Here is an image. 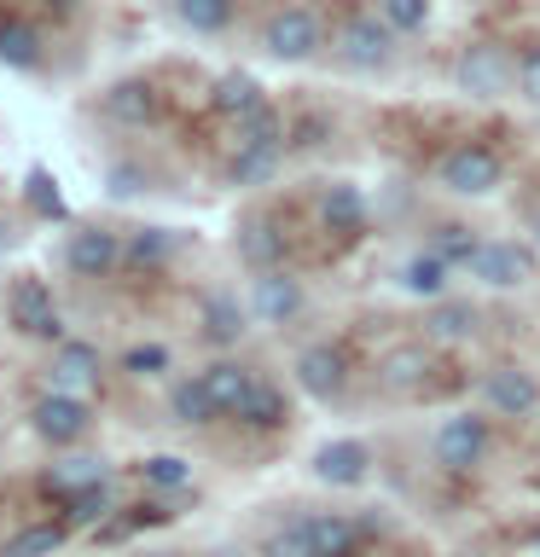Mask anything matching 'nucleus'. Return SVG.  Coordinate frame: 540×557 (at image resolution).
Here are the masks:
<instances>
[{"label":"nucleus","mask_w":540,"mask_h":557,"mask_svg":"<svg viewBox=\"0 0 540 557\" xmlns=\"http://www.w3.org/2000/svg\"><path fill=\"white\" fill-rule=\"evenodd\" d=\"M435 181L447 191H459V198H482V191H494L505 181V163L494 146H482V139H465V146H453L442 163H435Z\"/></svg>","instance_id":"1"},{"label":"nucleus","mask_w":540,"mask_h":557,"mask_svg":"<svg viewBox=\"0 0 540 557\" xmlns=\"http://www.w3.org/2000/svg\"><path fill=\"white\" fill-rule=\"evenodd\" d=\"M261 47L273 52L279 64H296V59H314L326 47V24L314 7H279L268 24H261Z\"/></svg>","instance_id":"2"},{"label":"nucleus","mask_w":540,"mask_h":557,"mask_svg":"<svg viewBox=\"0 0 540 557\" xmlns=\"http://www.w3.org/2000/svg\"><path fill=\"white\" fill-rule=\"evenodd\" d=\"M488 442H494V430H488L482 412H453V418H442V430H435V459H442V470H453V476H465V470H477L488 459Z\"/></svg>","instance_id":"3"},{"label":"nucleus","mask_w":540,"mask_h":557,"mask_svg":"<svg viewBox=\"0 0 540 557\" xmlns=\"http://www.w3.org/2000/svg\"><path fill=\"white\" fill-rule=\"evenodd\" d=\"M87 424H94V412H87V400L70 395V389H47L29 407V430L41 435L47 447H76L87 435Z\"/></svg>","instance_id":"4"},{"label":"nucleus","mask_w":540,"mask_h":557,"mask_svg":"<svg viewBox=\"0 0 540 557\" xmlns=\"http://www.w3.org/2000/svg\"><path fill=\"white\" fill-rule=\"evenodd\" d=\"M7 308H12V325L24 331V337L64 343V313H59V302H52V290L41 285V278H17Z\"/></svg>","instance_id":"5"},{"label":"nucleus","mask_w":540,"mask_h":557,"mask_svg":"<svg viewBox=\"0 0 540 557\" xmlns=\"http://www.w3.org/2000/svg\"><path fill=\"white\" fill-rule=\"evenodd\" d=\"M512 76L517 70H512V59H505V47H494V41H477V47H465L459 59H453V82H459V94H470V99L505 94Z\"/></svg>","instance_id":"6"},{"label":"nucleus","mask_w":540,"mask_h":557,"mask_svg":"<svg viewBox=\"0 0 540 557\" xmlns=\"http://www.w3.org/2000/svg\"><path fill=\"white\" fill-rule=\"evenodd\" d=\"M395 52V29L383 17H348L338 35V64L343 70H383Z\"/></svg>","instance_id":"7"},{"label":"nucleus","mask_w":540,"mask_h":557,"mask_svg":"<svg viewBox=\"0 0 540 557\" xmlns=\"http://www.w3.org/2000/svg\"><path fill=\"white\" fill-rule=\"evenodd\" d=\"M470 273L482 278L488 290H517V285H529L535 278V250H523V244H477V256H470Z\"/></svg>","instance_id":"8"},{"label":"nucleus","mask_w":540,"mask_h":557,"mask_svg":"<svg viewBox=\"0 0 540 557\" xmlns=\"http://www.w3.org/2000/svg\"><path fill=\"white\" fill-rule=\"evenodd\" d=\"M64 268L76 278H111L122 268L116 233H105V226H76V233L64 238Z\"/></svg>","instance_id":"9"},{"label":"nucleus","mask_w":540,"mask_h":557,"mask_svg":"<svg viewBox=\"0 0 540 557\" xmlns=\"http://www.w3.org/2000/svg\"><path fill=\"white\" fill-rule=\"evenodd\" d=\"M296 383L308 389V400H338L348 389V355L338 343H308L296 355Z\"/></svg>","instance_id":"10"},{"label":"nucleus","mask_w":540,"mask_h":557,"mask_svg":"<svg viewBox=\"0 0 540 557\" xmlns=\"http://www.w3.org/2000/svg\"><path fill=\"white\" fill-rule=\"evenodd\" d=\"M250 313H256L261 325L296 320V313H303V285H296L285 268H261V273L250 278Z\"/></svg>","instance_id":"11"},{"label":"nucleus","mask_w":540,"mask_h":557,"mask_svg":"<svg viewBox=\"0 0 540 557\" xmlns=\"http://www.w3.org/2000/svg\"><path fill=\"white\" fill-rule=\"evenodd\" d=\"M99 111H105V122H116V128H151V122L163 116V99H157V87H151V82L128 76V82L105 87Z\"/></svg>","instance_id":"12"},{"label":"nucleus","mask_w":540,"mask_h":557,"mask_svg":"<svg viewBox=\"0 0 540 557\" xmlns=\"http://www.w3.org/2000/svg\"><path fill=\"white\" fill-rule=\"evenodd\" d=\"M482 400H488L500 418H523V412H535L540 383L523 372V366H494V372L482 377Z\"/></svg>","instance_id":"13"},{"label":"nucleus","mask_w":540,"mask_h":557,"mask_svg":"<svg viewBox=\"0 0 540 557\" xmlns=\"http://www.w3.org/2000/svg\"><path fill=\"white\" fill-rule=\"evenodd\" d=\"M296 534L308 540L314 557H355L360 552V529L343 511H308L303 522H296Z\"/></svg>","instance_id":"14"},{"label":"nucleus","mask_w":540,"mask_h":557,"mask_svg":"<svg viewBox=\"0 0 540 557\" xmlns=\"http://www.w3.org/2000/svg\"><path fill=\"white\" fill-rule=\"evenodd\" d=\"M238 261H244L250 273H261V268H285V261H291L285 226H279V221H244V226H238Z\"/></svg>","instance_id":"15"},{"label":"nucleus","mask_w":540,"mask_h":557,"mask_svg":"<svg viewBox=\"0 0 540 557\" xmlns=\"http://www.w3.org/2000/svg\"><path fill=\"white\" fill-rule=\"evenodd\" d=\"M320 226H326V233H338V238H355L366 226V191L355 181H331L320 191Z\"/></svg>","instance_id":"16"},{"label":"nucleus","mask_w":540,"mask_h":557,"mask_svg":"<svg viewBox=\"0 0 540 557\" xmlns=\"http://www.w3.org/2000/svg\"><path fill=\"white\" fill-rule=\"evenodd\" d=\"M366 470H372V453L360 442H326L314 453V476L326 487H355V482H366Z\"/></svg>","instance_id":"17"},{"label":"nucleus","mask_w":540,"mask_h":557,"mask_svg":"<svg viewBox=\"0 0 540 557\" xmlns=\"http://www.w3.org/2000/svg\"><path fill=\"white\" fill-rule=\"evenodd\" d=\"M52 389L94 395V389H99V348L64 337V343H59V360H52Z\"/></svg>","instance_id":"18"},{"label":"nucleus","mask_w":540,"mask_h":557,"mask_svg":"<svg viewBox=\"0 0 540 557\" xmlns=\"http://www.w3.org/2000/svg\"><path fill=\"white\" fill-rule=\"evenodd\" d=\"M238 418H244L250 430H285V424H291V400H285V389H279V383L250 377V389H244Z\"/></svg>","instance_id":"19"},{"label":"nucleus","mask_w":540,"mask_h":557,"mask_svg":"<svg viewBox=\"0 0 540 557\" xmlns=\"http://www.w3.org/2000/svg\"><path fill=\"white\" fill-rule=\"evenodd\" d=\"M209 104H216V116L244 122L261 104V82L250 76V70H226V76H216V87H209Z\"/></svg>","instance_id":"20"},{"label":"nucleus","mask_w":540,"mask_h":557,"mask_svg":"<svg viewBox=\"0 0 540 557\" xmlns=\"http://www.w3.org/2000/svg\"><path fill=\"white\" fill-rule=\"evenodd\" d=\"M204 389H209V400H216V412L221 418H238V407H244V389H250V377L256 372H244L238 360H216V366H204Z\"/></svg>","instance_id":"21"},{"label":"nucleus","mask_w":540,"mask_h":557,"mask_svg":"<svg viewBox=\"0 0 540 557\" xmlns=\"http://www.w3.org/2000/svg\"><path fill=\"white\" fill-rule=\"evenodd\" d=\"M279 157H285V146H256V139H238L233 163H226V181L233 186H268Z\"/></svg>","instance_id":"22"},{"label":"nucleus","mask_w":540,"mask_h":557,"mask_svg":"<svg viewBox=\"0 0 540 557\" xmlns=\"http://www.w3.org/2000/svg\"><path fill=\"white\" fill-rule=\"evenodd\" d=\"M0 64H12V70L41 64V35H35V24H24V17H12V12H0Z\"/></svg>","instance_id":"23"},{"label":"nucleus","mask_w":540,"mask_h":557,"mask_svg":"<svg viewBox=\"0 0 540 557\" xmlns=\"http://www.w3.org/2000/svg\"><path fill=\"white\" fill-rule=\"evenodd\" d=\"M169 418H174V424H186V430H198V424H209V418H221L216 400H209V389H204V377L169 383Z\"/></svg>","instance_id":"24"},{"label":"nucleus","mask_w":540,"mask_h":557,"mask_svg":"<svg viewBox=\"0 0 540 557\" xmlns=\"http://www.w3.org/2000/svg\"><path fill=\"white\" fill-rule=\"evenodd\" d=\"M174 250H181V233H169V226H139V233L122 244V261H128V268H163Z\"/></svg>","instance_id":"25"},{"label":"nucleus","mask_w":540,"mask_h":557,"mask_svg":"<svg viewBox=\"0 0 540 557\" xmlns=\"http://www.w3.org/2000/svg\"><path fill=\"white\" fill-rule=\"evenodd\" d=\"M401 290H413V296H447V278H453V268L435 250H425V256H413V261H401Z\"/></svg>","instance_id":"26"},{"label":"nucleus","mask_w":540,"mask_h":557,"mask_svg":"<svg viewBox=\"0 0 540 557\" xmlns=\"http://www.w3.org/2000/svg\"><path fill=\"white\" fill-rule=\"evenodd\" d=\"M425 372H430V348L407 343V348H395V355L383 360V389H418Z\"/></svg>","instance_id":"27"},{"label":"nucleus","mask_w":540,"mask_h":557,"mask_svg":"<svg viewBox=\"0 0 540 557\" xmlns=\"http://www.w3.org/2000/svg\"><path fill=\"white\" fill-rule=\"evenodd\" d=\"M64 511H70V522H76V529H94V522H99L105 511H116L111 476L94 482V487H76V494H64Z\"/></svg>","instance_id":"28"},{"label":"nucleus","mask_w":540,"mask_h":557,"mask_svg":"<svg viewBox=\"0 0 540 557\" xmlns=\"http://www.w3.org/2000/svg\"><path fill=\"white\" fill-rule=\"evenodd\" d=\"M94 482H105V459H94V453H76V459H64V465L47 470L52 494H76V487H94Z\"/></svg>","instance_id":"29"},{"label":"nucleus","mask_w":540,"mask_h":557,"mask_svg":"<svg viewBox=\"0 0 540 557\" xmlns=\"http://www.w3.org/2000/svg\"><path fill=\"white\" fill-rule=\"evenodd\" d=\"M59 546H64V522H29L24 534H12L0 546V557H52Z\"/></svg>","instance_id":"30"},{"label":"nucleus","mask_w":540,"mask_h":557,"mask_svg":"<svg viewBox=\"0 0 540 557\" xmlns=\"http://www.w3.org/2000/svg\"><path fill=\"white\" fill-rule=\"evenodd\" d=\"M174 17L198 35H221L233 24V0H174Z\"/></svg>","instance_id":"31"},{"label":"nucleus","mask_w":540,"mask_h":557,"mask_svg":"<svg viewBox=\"0 0 540 557\" xmlns=\"http://www.w3.org/2000/svg\"><path fill=\"white\" fill-rule=\"evenodd\" d=\"M204 337L209 343H238L244 337V313H238V302L233 296H209V308H204Z\"/></svg>","instance_id":"32"},{"label":"nucleus","mask_w":540,"mask_h":557,"mask_svg":"<svg viewBox=\"0 0 540 557\" xmlns=\"http://www.w3.org/2000/svg\"><path fill=\"white\" fill-rule=\"evenodd\" d=\"M425 325H430V337H435V343H465L470 331H477V308H465V302H442Z\"/></svg>","instance_id":"33"},{"label":"nucleus","mask_w":540,"mask_h":557,"mask_svg":"<svg viewBox=\"0 0 540 557\" xmlns=\"http://www.w3.org/2000/svg\"><path fill=\"white\" fill-rule=\"evenodd\" d=\"M139 482H151V487H186L192 482V465L181 459V453H157V459L139 465Z\"/></svg>","instance_id":"34"},{"label":"nucleus","mask_w":540,"mask_h":557,"mask_svg":"<svg viewBox=\"0 0 540 557\" xmlns=\"http://www.w3.org/2000/svg\"><path fill=\"white\" fill-rule=\"evenodd\" d=\"M383 24L395 35H418L430 24V0H383Z\"/></svg>","instance_id":"35"},{"label":"nucleus","mask_w":540,"mask_h":557,"mask_svg":"<svg viewBox=\"0 0 540 557\" xmlns=\"http://www.w3.org/2000/svg\"><path fill=\"white\" fill-rule=\"evenodd\" d=\"M435 256L447 261V268H470V256H477V238L465 233V226H442V233H435V244H430Z\"/></svg>","instance_id":"36"},{"label":"nucleus","mask_w":540,"mask_h":557,"mask_svg":"<svg viewBox=\"0 0 540 557\" xmlns=\"http://www.w3.org/2000/svg\"><path fill=\"white\" fill-rule=\"evenodd\" d=\"M122 372H139V377H157V372H169V348H157V343H139L122 355Z\"/></svg>","instance_id":"37"},{"label":"nucleus","mask_w":540,"mask_h":557,"mask_svg":"<svg viewBox=\"0 0 540 557\" xmlns=\"http://www.w3.org/2000/svg\"><path fill=\"white\" fill-rule=\"evenodd\" d=\"M29 198H35V209H41L47 221H59V215H64V203H59V191H52V174H47V169H35V174H29Z\"/></svg>","instance_id":"38"},{"label":"nucleus","mask_w":540,"mask_h":557,"mask_svg":"<svg viewBox=\"0 0 540 557\" xmlns=\"http://www.w3.org/2000/svg\"><path fill=\"white\" fill-rule=\"evenodd\" d=\"M517 94L529 99V104H540V47L523 52V64H517Z\"/></svg>","instance_id":"39"},{"label":"nucleus","mask_w":540,"mask_h":557,"mask_svg":"<svg viewBox=\"0 0 540 557\" xmlns=\"http://www.w3.org/2000/svg\"><path fill=\"white\" fill-rule=\"evenodd\" d=\"M105 191H111V198H139V191H146V174L139 169H111L105 174Z\"/></svg>","instance_id":"40"},{"label":"nucleus","mask_w":540,"mask_h":557,"mask_svg":"<svg viewBox=\"0 0 540 557\" xmlns=\"http://www.w3.org/2000/svg\"><path fill=\"white\" fill-rule=\"evenodd\" d=\"M261 557H314V552H308V540L296 534V529H279L268 546H261Z\"/></svg>","instance_id":"41"},{"label":"nucleus","mask_w":540,"mask_h":557,"mask_svg":"<svg viewBox=\"0 0 540 557\" xmlns=\"http://www.w3.org/2000/svg\"><path fill=\"white\" fill-rule=\"evenodd\" d=\"M535 250H540V209H535Z\"/></svg>","instance_id":"42"},{"label":"nucleus","mask_w":540,"mask_h":557,"mask_svg":"<svg viewBox=\"0 0 540 557\" xmlns=\"http://www.w3.org/2000/svg\"><path fill=\"white\" fill-rule=\"evenodd\" d=\"M459 557H477V552H459Z\"/></svg>","instance_id":"43"}]
</instances>
